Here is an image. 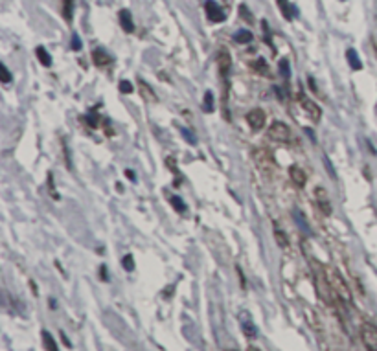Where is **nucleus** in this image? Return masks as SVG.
Returning <instances> with one entry per match:
<instances>
[{"label": "nucleus", "instance_id": "16", "mask_svg": "<svg viewBox=\"0 0 377 351\" xmlns=\"http://www.w3.org/2000/svg\"><path fill=\"white\" fill-rule=\"evenodd\" d=\"M252 68L256 70L259 75H271V72H269V64L265 63V59H256L252 63Z\"/></svg>", "mask_w": 377, "mask_h": 351}, {"label": "nucleus", "instance_id": "8", "mask_svg": "<svg viewBox=\"0 0 377 351\" xmlns=\"http://www.w3.org/2000/svg\"><path fill=\"white\" fill-rule=\"evenodd\" d=\"M315 201H317L318 208H320V210H322L326 215H329V213H331V203H329L326 189H324V188H315Z\"/></svg>", "mask_w": 377, "mask_h": 351}, {"label": "nucleus", "instance_id": "6", "mask_svg": "<svg viewBox=\"0 0 377 351\" xmlns=\"http://www.w3.org/2000/svg\"><path fill=\"white\" fill-rule=\"evenodd\" d=\"M204 10H206V15H208V19L212 20V22H221V20H224V11L219 8L217 2H213V0H206Z\"/></svg>", "mask_w": 377, "mask_h": 351}, {"label": "nucleus", "instance_id": "4", "mask_svg": "<svg viewBox=\"0 0 377 351\" xmlns=\"http://www.w3.org/2000/svg\"><path fill=\"white\" fill-rule=\"evenodd\" d=\"M362 344L368 351H377V327L370 322H364L361 326Z\"/></svg>", "mask_w": 377, "mask_h": 351}, {"label": "nucleus", "instance_id": "24", "mask_svg": "<svg viewBox=\"0 0 377 351\" xmlns=\"http://www.w3.org/2000/svg\"><path fill=\"white\" fill-rule=\"evenodd\" d=\"M243 331H245V335L247 336H250V338H254L256 336V327H254V324H250V322H245L243 324Z\"/></svg>", "mask_w": 377, "mask_h": 351}, {"label": "nucleus", "instance_id": "13", "mask_svg": "<svg viewBox=\"0 0 377 351\" xmlns=\"http://www.w3.org/2000/svg\"><path fill=\"white\" fill-rule=\"evenodd\" d=\"M92 59H94V63L98 64V66H107V64H110V55L107 54V52H103V50H94L92 52Z\"/></svg>", "mask_w": 377, "mask_h": 351}, {"label": "nucleus", "instance_id": "30", "mask_svg": "<svg viewBox=\"0 0 377 351\" xmlns=\"http://www.w3.org/2000/svg\"><path fill=\"white\" fill-rule=\"evenodd\" d=\"M239 11L243 13V19L247 20V22H252V13H248V11H247V8H245V6H241V8H239Z\"/></svg>", "mask_w": 377, "mask_h": 351}, {"label": "nucleus", "instance_id": "12", "mask_svg": "<svg viewBox=\"0 0 377 351\" xmlns=\"http://www.w3.org/2000/svg\"><path fill=\"white\" fill-rule=\"evenodd\" d=\"M278 6H280V10H282V15L285 17V20H293L294 17H296V8L294 6H291L287 2V0H278Z\"/></svg>", "mask_w": 377, "mask_h": 351}, {"label": "nucleus", "instance_id": "34", "mask_svg": "<svg viewBox=\"0 0 377 351\" xmlns=\"http://www.w3.org/2000/svg\"><path fill=\"white\" fill-rule=\"evenodd\" d=\"M247 351H259V349H258V347H254V346H248Z\"/></svg>", "mask_w": 377, "mask_h": 351}, {"label": "nucleus", "instance_id": "14", "mask_svg": "<svg viewBox=\"0 0 377 351\" xmlns=\"http://www.w3.org/2000/svg\"><path fill=\"white\" fill-rule=\"evenodd\" d=\"M346 57H348V63H350V66H352L353 70H361L362 68V63L359 61V55H357V52L355 50H348L346 52Z\"/></svg>", "mask_w": 377, "mask_h": 351}, {"label": "nucleus", "instance_id": "26", "mask_svg": "<svg viewBox=\"0 0 377 351\" xmlns=\"http://www.w3.org/2000/svg\"><path fill=\"white\" fill-rule=\"evenodd\" d=\"M133 83H129V81H120V92H124V94H133Z\"/></svg>", "mask_w": 377, "mask_h": 351}, {"label": "nucleus", "instance_id": "28", "mask_svg": "<svg viewBox=\"0 0 377 351\" xmlns=\"http://www.w3.org/2000/svg\"><path fill=\"white\" fill-rule=\"evenodd\" d=\"M280 68H282L283 77H289V74H291V72H289V63H287V61H285V59L280 61Z\"/></svg>", "mask_w": 377, "mask_h": 351}, {"label": "nucleus", "instance_id": "10", "mask_svg": "<svg viewBox=\"0 0 377 351\" xmlns=\"http://www.w3.org/2000/svg\"><path fill=\"white\" fill-rule=\"evenodd\" d=\"M118 20L122 30L127 31V33H133L134 31V22H133V15L129 13V10H122L118 13Z\"/></svg>", "mask_w": 377, "mask_h": 351}, {"label": "nucleus", "instance_id": "9", "mask_svg": "<svg viewBox=\"0 0 377 351\" xmlns=\"http://www.w3.org/2000/svg\"><path fill=\"white\" fill-rule=\"evenodd\" d=\"M289 177H291V180H293L296 186H306V182H308V175H306V171H304L302 168H298V166H291L289 168Z\"/></svg>", "mask_w": 377, "mask_h": 351}, {"label": "nucleus", "instance_id": "29", "mask_svg": "<svg viewBox=\"0 0 377 351\" xmlns=\"http://www.w3.org/2000/svg\"><path fill=\"white\" fill-rule=\"evenodd\" d=\"M11 81V74H10V70H8V66H2V83H10Z\"/></svg>", "mask_w": 377, "mask_h": 351}, {"label": "nucleus", "instance_id": "11", "mask_svg": "<svg viewBox=\"0 0 377 351\" xmlns=\"http://www.w3.org/2000/svg\"><path fill=\"white\" fill-rule=\"evenodd\" d=\"M230 66H232V59H230V54L227 50H221L219 52V72L223 77H229Z\"/></svg>", "mask_w": 377, "mask_h": 351}, {"label": "nucleus", "instance_id": "17", "mask_svg": "<svg viewBox=\"0 0 377 351\" xmlns=\"http://www.w3.org/2000/svg\"><path fill=\"white\" fill-rule=\"evenodd\" d=\"M35 54H37V57H39V63L43 64V66H50L52 64V57H50V54L46 52L43 46H39V48L35 50Z\"/></svg>", "mask_w": 377, "mask_h": 351}, {"label": "nucleus", "instance_id": "5", "mask_svg": "<svg viewBox=\"0 0 377 351\" xmlns=\"http://www.w3.org/2000/svg\"><path fill=\"white\" fill-rule=\"evenodd\" d=\"M298 103H300V107H302V110L306 114H308L309 118L315 122V124H318L320 122V118H322V110H320V107H318L313 99H309L308 96L300 94L298 96Z\"/></svg>", "mask_w": 377, "mask_h": 351}, {"label": "nucleus", "instance_id": "3", "mask_svg": "<svg viewBox=\"0 0 377 351\" xmlns=\"http://www.w3.org/2000/svg\"><path fill=\"white\" fill-rule=\"evenodd\" d=\"M267 133L269 138L274 140V142H280V144H291L293 142V131L283 122H273Z\"/></svg>", "mask_w": 377, "mask_h": 351}, {"label": "nucleus", "instance_id": "2", "mask_svg": "<svg viewBox=\"0 0 377 351\" xmlns=\"http://www.w3.org/2000/svg\"><path fill=\"white\" fill-rule=\"evenodd\" d=\"M252 159L261 173H265V175L274 173L276 162H274V157L271 154V151H267V149H263V147H256L252 151Z\"/></svg>", "mask_w": 377, "mask_h": 351}, {"label": "nucleus", "instance_id": "27", "mask_svg": "<svg viewBox=\"0 0 377 351\" xmlns=\"http://www.w3.org/2000/svg\"><path fill=\"white\" fill-rule=\"evenodd\" d=\"M70 48L76 50V52H78V50H81V39H80V35H78V33L72 35V41H70Z\"/></svg>", "mask_w": 377, "mask_h": 351}, {"label": "nucleus", "instance_id": "35", "mask_svg": "<svg viewBox=\"0 0 377 351\" xmlns=\"http://www.w3.org/2000/svg\"><path fill=\"white\" fill-rule=\"evenodd\" d=\"M227 351H238V349H227Z\"/></svg>", "mask_w": 377, "mask_h": 351}, {"label": "nucleus", "instance_id": "23", "mask_svg": "<svg viewBox=\"0 0 377 351\" xmlns=\"http://www.w3.org/2000/svg\"><path fill=\"white\" fill-rule=\"evenodd\" d=\"M122 265H124V268H125L127 272L133 270V268H134V259H133V256H131V254H127V256H125L124 259H122Z\"/></svg>", "mask_w": 377, "mask_h": 351}, {"label": "nucleus", "instance_id": "25", "mask_svg": "<svg viewBox=\"0 0 377 351\" xmlns=\"http://www.w3.org/2000/svg\"><path fill=\"white\" fill-rule=\"evenodd\" d=\"M171 204H173V208L177 210V212H186V204L182 203V199L171 197Z\"/></svg>", "mask_w": 377, "mask_h": 351}, {"label": "nucleus", "instance_id": "7", "mask_svg": "<svg viewBox=\"0 0 377 351\" xmlns=\"http://www.w3.org/2000/svg\"><path fill=\"white\" fill-rule=\"evenodd\" d=\"M265 118H267V114L263 112L261 109H252L250 112L247 114V122H248V125L252 129H261L263 125H265Z\"/></svg>", "mask_w": 377, "mask_h": 351}, {"label": "nucleus", "instance_id": "19", "mask_svg": "<svg viewBox=\"0 0 377 351\" xmlns=\"http://www.w3.org/2000/svg\"><path fill=\"white\" fill-rule=\"evenodd\" d=\"M140 89H142V96H144L145 99H149V101H157V96L153 94V90H151V87L149 85H145L144 81H140Z\"/></svg>", "mask_w": 377, "mask_h": 351}, {"label": "nucleus", "instance_id": "33", "mask_svg": "<svg viewBox=\"0 0 377 351\" xmlns=\"http://www.w3.org/2000/svg\"><path fill=\"white\" fill-rule=\"evenodd\" d=\"M125 175H127V178H129V180H133V182H134V180H136V177H134V173H133V171H129V169L125 171Z\"/></svg>", "mask_w": 377, "mask_h": 351}, {"label": "nucleus", "instance_id": "31", "mask_svg": "<svg viewBox=\"0 0 377 351\" xmlns=\"http://www.w3.org/2000/svg\"><path fill=\"white\" fill-rule=\"evenodd\" d=\"M99 274H101V278H103V282H109V272H107V267L99 268Z\"/></svg>", "mask_w": 377, "mask_h": 351}, {"label": "nucleus", "instance_id": "32", "mask_svg": "<svg viewBox=\"0 0 377 351\" xmlns=\"http://www.w3.org/2000/svg\"><path fill=\"white\" fill-rule=\"evenodd\" d=\"M87 122L90 124V127H98V120H96V116H89Z\"/></svg>", "mask_w": 377, "mask_h": 351}, {"label": "nucleus", "instance_id": "15", "mask_svg": "<svg viewBox=\"0 0 377 351\" xmlns=\"http://www.w3.org/2000/svg\"><path fill=\"white\" fill-rule=\"evenodd\" d=\"M43 346L46 351H59L57 349V344H55L54 336L50 335L48 331H43Z\"/></svg>", "mask_w": 377, "mask_h": 351}, {"label": "nucleus", "instance_id": "1", "mask_svg": "<svg viewBox=\"0 0 377 351\" xmlns=\"http://www.w3.org/2000/svg\"><path fill=\"white\" fill-rule=\"evenodd\" d=\"M324 274H326V280H328V285L333 294L338 296L341 300H344V302H350V300H352V292H350V287H348L346 282H344V278L331 267L324 268Z\"/></svg>", "mask_w": 377, "mask_h": 351}, {"label": "nucleus", "instance_id": "21", "mask_svg": "<svg viewBox=\"0 0 377 351\" xmlns=\"http://www.w3.org/2000/svg\"><path fill=\"white\" fill-rule=\"evenodd\" d=\"M236 41H238L239 45H247V43H250L252 41V33L247 30H241L238 35H236Z\"/></svg>", "mask_w": 377, "mask_h": 351}, {"label": "nucleus", "instance_id": "22", "mask_svg": "<svg viewBox=\"0 0 377 351\" xmlns=\"http://www.w3.org/2000/svg\"><path fill=\"white\" fill-rule=\"evenodd\" d=\"M274 236H276V241H278V245H282V248H289L287 238H285V233H283L280 228H276V230H274Z\"/></svg>", "mask_w": 377, "mask_h": 351}, {"label": "nucleus", "instance_id": "18", "mask_svg": "<svg viewBox=\"0 0 377 351\" xmlns=\"http://www.w3.org/2000/svg\"><path fill=\"white\" fill-rule=\"evenodd\" d=\"M72 13H74V0H63V15L65 20H72Z\"/></svg>", "mask_w": 377, "mask_h": 351}, {"label": "nucleus", "instance_id": "20", "mask_svg": "<svg viewBox=\"0 0 377 351\" xmlns=\"http://www.w3.org/2000/svg\"><path fill=\"white\" fill-rule=\"evenodd\" d=\"M203 110H204V112H212V110H213V94L210 92V90L206 92V94H204Z\"/></svg>", "mask_w": 377, "mask_h": 351}]
</instances>
